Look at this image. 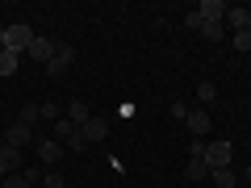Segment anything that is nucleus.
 <instances>
[{"label": "nucleus", "mask_w": 251, "mask_h": 188, "mask_svg": "<svg viewBox=\"0 0 251 188\" xmlns=\"http://www.w3.org/2000/svg\"><path fill=\"white\" fill-rule=\"evenodd\" d=\"M230 155H234V146L222 138V142H205V155L201 159H205L209 171H218V167H230Z\"/></svg>", "instance_id": "f03ea898"}, {"label": "nucleus", "mask_w": 251, "mask_h": 188, "mask_svg": "<svg viewBox=\"0 0 251 188\" xmlns=\"http://www.w3.org/2000/svg\"><path fill=\"white\" fill-rule=\"evenodd\" d=\"M247 34H251V13H247Z\"/></svg>", "instance_id": "c85d7f7f"}, {"label": "nucleus", "mask_w": 251, "mask_h": 188, "mask_svg": "<svg viewBox=\"0 0 251 188\" xmlns=\"http://www.w3.org/2000/svg\"><path fill=\"white\" fill-rule=\"evenodd\" d=\"M184 125L193 130V138H205V134H209V125H214V117L197 109V113H188V117H184Z\"/></svg>", "instance_id": "0eeeda50"}, {"label": "nucleus", "mask_w": 251, "mask_h": 188, "mask_svg": "<svg viewBox=\"0 0 251 188\" xmlns=\"http://www.w3.org/2000/svg\"><path fill=\"white\" fill-rule=\"evenodd\" d=\"M72 134H75V125L67 121V117H59V121H54V138H63V142H67Z\"/></svg>", "instance_id": "aec40b11"}, {"label": "nucleus", "mask_w": 251, "mask_h": 188, "mask_svg": "<svg viewBox=\"0 0 251 188\" xmlns=\"http://www.w3.org/2000/svg\"><path fill=\"white\" fill-rule=\"evenodd\" d=\"M197 13H201L205 21H222V17H226V4H222V0H201Z\"/></svg>", "instance_id": "f8f14e48"}, {"label": "nucleus", "mask_w": 251, "mask_h": 188, "mask_svg": "<svg viewBox=\"0 0 251 188\" xmlns=\"http://www.w3.org/2000/svg\"><path fill=\"white\" fill-rule=\"evenodd\" d=\"M205 176H209L205 159H188V167H184V180H205Z\"/></svg>", "instance_id": "2eb2a0df"}, {"label": "nucleus", "mask_w": 251, "mask_h": 188, "mask_svg": "<svg viewBox=\"0 0 251 188\" xmlns=\"http://www.w3.org/2000/svg\"><path fill=\"white\" fill-rule=\"evenodd\" d=\"M201 34H205L209 42H222V38H226V25H222V21H205V25H201Z\"/></svg>", "instance_id": "f3484780"}, {"label": "nucleus", "mask_w": 251, "mask_h": 188, "mask_svg": "<svg viewBox=\"0 0 251 188\" xmlns=\"http://www.w3.org/2000/svg\"><path fill=\"white\" fill-rule=\"evenodd\" d=\"M247 13H251V9H239V4H226V17H222V25H230L234 34H243V29H247Z\"/></svg>", "instance_id": "6e6552de"}, {"label": "nucleus", "mask_w": 251, "mask_h": 188, "mask_svg": "<svg viewBox=\"0 0 251 188\" xmlns=\"http://www.w3.org/2000/svg\"><path fill=\"white\" fill-rule=\"evenodd\" d=\"M17 63H21V54L0 50V75H13V71H17Z\"/></svg>", "instance_id": "dca6fc26"}, {"label": "nucleus", "mask_w": 251, "mask_h": 188, "mask_svg": "<svg viewBox=\"0 0 251 188\" xmlns=\"http://www.w3.org/2000/svg\"><path fill=\"white\" fill-rule=\"evenodd\" d=\"M4 142H9L13 151H21V146H29V142H34V130H29V125H13L9 134H4Z\"/></svg>", "instance_id": "1a4fd4ad"}, {"label": "nucleus", "mask_w": 251, "mask_h": 188, "mask_svg": "<svg viewBox=\"0 0 251 188\" xmlns=\"http://www.w3.org/2000/svg\"><path fill=\"white\" fill-rule=\"evenodd\" d=\"M34 188H46V184H34Z\"/></svg>", "instance_id": "c756f323"}, {"label": "nucleus", "mask_w": 251, "mask_h": 188, "mask_svg": "<svg viewBox=\"0 0 251 188\" xmlns=\"http://www.w3.org/2000/svg\"><path fill=\"white\" fill-rule=\"evenodd\" d=\"M63 113H67V121H72L75 130H80V125H84V121H88V117H92V109L84 105V100H72V105L63 109Z\"/></svg>", "instance_id": "9d476101"}, {"label": "nucleus", "mask_w": 251, "mask_h": 188, "mask_svg": "<svg viewBox=\"0 0 251 188\" xmlns=\"http://www.w3.org/2000/svg\"><path fill=\"white\" fill-rule=\"evenodd\" d=\"M201 25H205V17H201V13L193 9V13L184 17V29H193V34H201Z\"/></svg>", "instance_id": "412c9836"}, {"label": "nucleus", "mask_w": 251, "mask_h": 188, "mask_svg": "<svg viewBox=\"0 0 251 188\" xmlns=\"http://www.w3.org/2000/svg\"><path fill=\"white\" fill-rule=\"evenodd\" d=\"M72 63H75V46H63V42H59V50H54V59L46 63V75H50V80H59V75L67 71Z\"/></svg>", "instance_id": "7ed1b4c3"}, {"label": "nucleus", "mask_w": 251, "mask_h": 188, "mask_svg": "<svg viewBox=\"0 0 251 188\" xmlns=\"http://www.w3.org/2000/svg\"><path fill=\"white\" fill-rule=\"evenodd\" d=\"M34 29L29 25H4V50H13V54H29V46H34Z\"/></svg>", "instance_id": "f257e3e1"}, {"label": "nucleus", "mask_w": 251, "mask_h": 188, "mask_svg": "<svg viewBox=\"0 0 251 188\" xmlns=\"http://www.w3.org/2000/svg\"><path fill=\"white\" fill-rule=\"evenodd\" d=\"M230 46H234V50H251V34H247V29H243V34H234Z\"/></svg>", "instance_id": "4be33fe9"}, {"label": "nucleus", "mask_w": 251, "mask_h": 188, "mask_svg": "<svg viewBox=\"0 0 251 188\" xmlns=\"http://www.w3.org/2000/svg\"><path fill=\"white\" fill-rule=\"evenodd\" d=\"M42 117H46V121H59V105H54V100H46V105H42Z\"/></svg>", "instance_id": "b1692460"}, {"label": "nucleus", "mask_w": 251, "mask_h": 188, "mask_svg": "<svg viewBox=\"0 0 251 188\" xmlns=\"http://www.w3.org/2000/svg\"><path fill=\"white\" fill-rule=\"evenodd\" d=\"M4 176H9V171H4V163H0V184H4Z\"/></svg>", "instance_id": "bb28decb"}, {"label": "nucleus", "mask_w": 251, "mask_h": 188, "mask_svg": "<svg viewBox=\"0 0 251 188\" xmlns=\"http://www.w3.org/2000/svg\"><path fill=\"white\" fill-rule=\"evenodd\" d=\"M0 50H4V29H0Z\"/></svg>", "instance_id": "cd10ccee"}, {"label": "nucleus", "mask_w": 251, "mask_h": 188, "mask_svg": "<svg viewBox=\"0 0 251 188\" xmlns=\"http://www.w3.org/2000/svg\"><path fill=\"white\" fill-rule=\"evenodd\" d=\"M63 151H72V155H84V151H88V142H84V134H80V130H75V134L67 138V142H63Z\"/></svg>", "instance_id": "a211bd4d"}, {"label": "nucleus", "mask_w": 251, "mask_h": 188, "mask_svg": "<svg viewBox=\"0 0 251 188\" xmlns=\"http://www.w3.org/2000/svg\"><path fill=\"white\" fill-rule=\"evenodd\" d=\"M0 163H4V171H21V151H13L9 142H4V138H0Z\"/></svg>", "instance_id": "9b49d317"}, {"label": "nucleus", "mask_w": 251, "mask_h": 188, "mask_svg": "<svg viewBox=\"0 0 251 188\" xmlns=\"http://www.w3.org/2000/svg\"><path fill=\"white\" fill-rule=\"evenodd\" d=\"M197 96H201V105H209V100L218 96V84H214V80H201V84H197Z\"/></svg>", "instance_id": "6ab92c4d"}, {"label": "nucleus", "mask_w": 251, "mask_h": 188, "mask_svg": "<svg viewBox=\"0 0 251 188\" xmlns=\"http://www.w3.org/2000/svg\"><path fill=\"white\" fill-rule=\"evenodd\" d=\"M54 50H59V42H50V38H34V46H29V59H38L46 67V63L54 59Z\"/></svg>", "instance_id": "39448f33"}, {"label": "nucleus", "mask_w": 251, "mask_h": 188, "mask_svg": "<svg viewBox=\"0 0 251 188\" xmlns=\"http://www.w3.org/2000/svg\"><path fill=\"white\" fill-rule=\"evenodd\" d=\"M80 134H84V142H105V138H109V121H105V117H88V121H84L80 125Z\"/></svg>", "instance_id": "20e7f679"}, {"label": "nucleus", "mask_w": 251, "mask_h": 188, "mask_svg": "<svg viewBox=\"0 0 251 188\" xmlns=\"http://www.w3.org/2000/svg\"><path fill=\"white\" fill-rule=\"evenodd\" d=\"M243 180H247V184H251V163H247V171H243Z\"/></svg>", "instance_id": "a878e982"}, {"label": "nucleus", "mask_w": 251, "mask_h": 188, "mask_svg": "<svg viewBox=\"0 0 251 188\" xmlns=\"http://www.w3.org/2000/svg\"><path fill=\"white\" fill-rule=\"evenodd\" d=\"M172 117H176V121H184V117H188V105H184V100H172Z\"/></svg>", "instance_id": "393cba45"}, {"label": "nucleus", "mask_w": 251, "mask_h": 188, "mask_svg": "<svg viewBox=\"0 0 251 188\" xmlns=\"http://www.w3.org/2000/svg\"><path fill=\"white\" fill-rule=\"evenodd\" d=\"M209 184H218V188H234V184H239V176H234L230 167H218V171H209Z\"/></svg>", "instance_id": "ddd939ff"}, {"label": "nucleus", "mask_w": 251, "mask_h": 188, "mask_svg": "<svg viewBox=\"0 0 251 188\" xmlns=\"http://www.w3.org/2000/svg\"><path fill=\"white\" fill-rule=\"evenodd\" d=\"M63 155H67V151L59 146V138H42V142H38V159H42L46 167H50V163H59Z\"/></svg>", "instance_id": "423d86ee"}, {"label": "nucleus", "mask_w": 251, "mask_h": 188, "mask_svg": "<svg viewBox=\"0 0 251 188\" xmlns=\"http://www.w3.org/2000/svg\"><path fill=\"white\" fill-rule=\"evenodd\" d=\"M38 117H42V105H25V109L17 113V125H29V130H34Z\"/></svg>", "instance_id": "4468645a"}, {"label": "nucleus", "mask_w": 251, "mask_h": 188, "mask_svg": "<svg viewBox=\"0 0 251 188\" xmlns=\"http://www.w3.org/2000/svg\"><path fill=\"white\" fill-rule=\"evenodd\" d=\"M42 184H46V188H67V180H63L59 171H46V176H42Z\"/></svg>", "instance_id": "5701e85b"}]
</instances>
